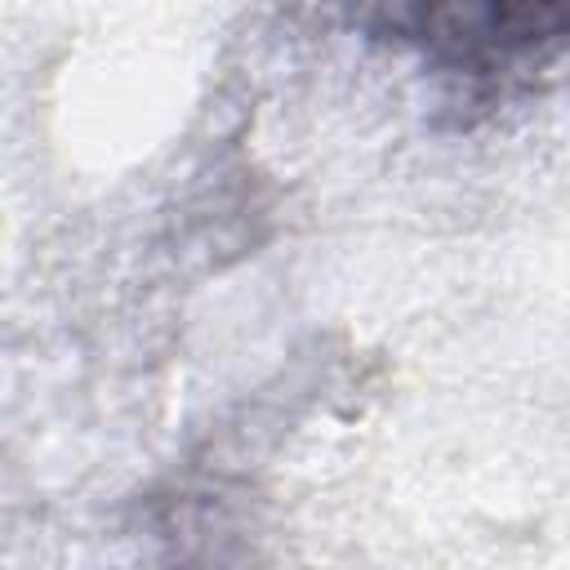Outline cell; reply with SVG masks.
Here are the masks:
<instances>
[{"instance_id": "6da1fadb", "label": "cell", "mask_w": 570, "mask_h": 570, "mask_svg": "<svg viewBox=\"0 0 570 570\" xmlns=\"http://www.w3.org/2000/svg\"><path fill=\"white\" fill-rule=\"evenodd\" d=\"M405 31L468 76L534 67L561 49L566 0H405Z\"/></svg>"}]
</instances>
